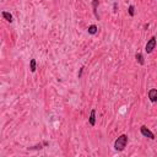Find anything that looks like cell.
Returning <instances> with one entry per match:
<instances>
[{"label":"cell","mask_w":157,"mask_h":157,"mask_svg":"<svg viewBox=\"0 0 157 157\" xmlns=\"http://www.w3.org/2000/svg\"><path fill=\"white\" fill-rule=\"evenodd\" d=\"M135 59L138 60V63H139L140 65H144L145 64V60H144V57H142L141 53H136V55H135Z\"/></svg>","instance_id":"cell-10"},{"label":"cell","mask_w":157,"mask_h":157,"mask_svg":"<svg viewBox=\"0 0 157 157\" xmlns=\"http://www.w3.org/2000/svg\"><path fill=\"white\" fill-rule=\"evenodd\" d=\"M128 13H129L130 16H134V15H135V6H134V5H130V6L128 7Z\"/></svg>","instance_id":"cell-11"},{"label":"cell","mask_w":157,"mask_h":157,"mask_svg":"<svg viewBox=\"0 0 157 157\" xmlns=\"http://www.w3.org/2000/svg\"><path fill=\"white\" fill-rule=\"evenodd\" d=\"M127 145H128V135L122 134L117 138V140L114 141V150L118 152L124 151V149L127 147Z\"/></svg>","instance_id":"cell-1"},{"label":"cell","mask_w":157,"mask_h":157,"mask_svg":"<svg viewBox=\"0 0 157 157\" xmlns=\"http://www.w3.org/2000/svg\"><path fill=\"white\" fill-rule=\"evenodd\" d=\"M140 133H141V135L142 136H145V138H149V139H151V140H155L156 138H155V134L146 127V125H142V127L140 128Z\"/></svg>","instance_id":"cell-3"},{"label":"cell","mask_w":157,"mask_h":157,"mask_svg":"<svg viewBox=\"0 0 157 157\" xmlns=\"http://www.w3.org/2000/svg\"><path fill=\"white\" fill-rule=\"evenodd\" d=\"M147 96H149V98H150V101H151L152 103H156V102H157V88H151V90H149Z\"/></svg>","instance_id":"cell-4"},{"label":"cell","mask_w":157,"mask_h":157,"mask_svg":"<svg viewBox=\"0 0 157 157\" xmlns=\"http://www.w3.org/2000/svg\"><path fill=\"white\" fill-rule=\"evenodd\" d=\"M29 69H31V71H32V72H35V71H36V69H37V63H36V59H31V60H29Z\"/></svg>","instance_id":"cell-9"},{"label":"cell","mask_w":157,"mask_h":157,"mask_svg":"<svg viewBox=\"0 0 157 157\" xmlns=\"http://www.w3.org/2000/svg\"><path fill=\"white\" fill-rule=\"evenodd\" d=\"M97 31H98V28H97L96 25H91V26H88V28H87V32H88L90 35H96Z\"/></svg>","instance_id":"cell-8"},{"label":"cell","mask_w":157,"mask_h":157,"mask_svg":"<svg viewBox=\"0 0 157 157\" xmlns=\"http://www.w3.org/2000/svg\"><path fill=\"white\" fill-rule=\"evenodd\" d=\"M156 46H157V38H156L155 36H152V37L147 41V43H146V46H145V52H146L147 54L152 53L153 49L156 48Z\"/></svg>","instance_id":"cell-2"},{"label":"cell","mask_w":157,"mask_h":157,"mask_svg":"<svg viewBox=\"0 0 157 157\" xmlns=\"http://www.w3.org/2000/svg\"><path fill=\"white\" fill-rule=\"evenodd\" d=\"M1 16L4 17V20H6L7 22H10V24H11L13 21H14V17H13V15L10 14V13H7V11H3V13H1Z\"/></svg>","instance_id":"cell-7"},{"label":"cell","mask_w":157,"mask_h":157,"mask_svg":"<svg viewBox=\"0 0 157 157\" xmlns=\"http://www.w3.org/2000/svg\"><path fill=\"white\" fill-rule=\"evenodd\" d=\"M88 123L91 127H95L96 125V109H92L90 113V118H88Z\"/></svg>","instance_id":"cell-6"},{"label":"cell","mask_w":157,"mask_h":157,"mask_svg":"<svg viewBox=\"0 0 157 157\" xmlns=\"http://www.w3.org/2000/svg\"><path fill=\"white\" fill-rule=\"evenodd\" d=\"M113 9H114V10H113L114 13H117V11H118V10H117V9H118V4H117V3H114V4H113Z\"/></svg>","instance_id":"cell-12"},{"label":"cell","mask_w":157,"mask_h":157,"mask_svg":"<svg viewBox=\"0 0 157 157\" xmlns=\"http://www.w3.org/2000/svg\"><path fill=\"white\" fill-rule=\"evenodd\" d=\"M82 72H83V66H82V68L80 69V71H79V74H77V76H79V79H80V77L82 76Z\"/></svg>","instance_id":"cell-13"},{"label":"cell","mask_w":157,"mask_h":157,"mask_svg":"<svg viewBox=\"0 0 157 157\" xmlns=\"http://www.w3.org/2000/svg\"><path fill=\"white\" fill-rule=\"evenodd\" d=\"M98 5H100V0H92V11H93V15L97 20H100V15H98Z\"/></svg>","instance_id":"cell-5"}]
</instances>
